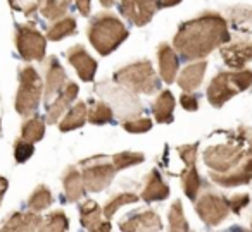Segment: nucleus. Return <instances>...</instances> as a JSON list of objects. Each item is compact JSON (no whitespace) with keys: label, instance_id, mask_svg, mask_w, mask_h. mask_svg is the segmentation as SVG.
<instances>
[{"label":"nucleus","instance_id":"9","mask_svg":"<svg viewBox=\"0 0 252 232\" xmlns=\"http://www.w3.org/2000/svg\"><path fill=\"white\" fill-rule=\"evenodd\" d=\"M195 211L206 225H218L228 217L230 205H228L226 198L214 193H207L200 196L195 203Z\"/></svg>","mask_w":252,"mask_h":232},{"label":"nucleus","instance_id":"18","mask_svg":"<svg viewBox=\"0 0 252 232\" xmlns=\"http://www.w3.org/2000/svg\"><path fill=\"white\" fill-rule=\"evenodd\" d=\"M78 91H80V88H78V84H74V83H67L66 86H64L63 93H61L59 98L54 102V105H50L49 112H47V121H49L50 124H56V122L61 119V115H63L64 112H67L69 105L73 103L74 98L78 97Z\"/></svg>","mask_w":252,"mask_h":232},{"label":"nucleus","instance_id":"23","mask_svg":"<svg viewBox=\"0 0 252 232\" xmlns=\"http://www.w3.org/2000/svg\"><path fill=\"white\" fill-rule=\"evenodd\" d=\"M175 97L171 91H161L159 97L156 98L154 105H152V114H154L156 121L161 124H169L173 122V110H175Z\"/></svg>","mask_w":252,"mask_h":232},{"label":"nucleus","instance_id":"5","mask_svg":"<svg viewBox=\"0 0 252 232\" xmlns=\"http://www.w3.org/2000/svg\"><path fill=\"white\" fill-rule=\"evenodd\" d=\"M43 84L35 67L26 66L19 71V88L16 95V112L19 115H32L36 112L42 98Z\"/></svg>","mask_w":252,"mask_h":232},{"label":"nucleus","instance_id":"24","mask_svg":"<svg viewBox=\"0 0 252 232\" xmlns=\"http://www.w3.org/2000/svg\"><path fill=\"white\" fill-rule=\"evenodd\" d=\"M87 119H88V107H87V103H83V102H78V103L74 105L73 108H69V110H67L66 117L61 121L59 129L63 132L73 131V129L81 128V126L87 122Z\"/></svg>","mask_w":252,"mask_h":232},{"label":"nucleus","instance_id":"2","mask_svg":"<svg viewBox=\"0 0 252 232\" xmlns=\"http://www.w3.org/2000/svg\"><path fill=\"white\" fill-rule=\"evenodd\" d=\"M128 38V29L112 14H97L88 26V40L100 55H109Z\"/></svg>","mask_w":252,"mask_h":232},{"label":"nucleus","instance_id":"41","mask_svg":"<svg viewBox=\"0 0 252 232\" xmlns=\"http://www.w3.org/2000/svg\"><path fill=\"white\" fill-rule=\"evenodd\" d=\"M180 103H182V107L185 108V110H189V112H195L197 108H199V102H197V97H193V95H189V91H185V93L180 97Z\"/></svg>","mask_w":252,"mask_h":232},{"label":"nucleus","instance_id":"20","mask_svg":"<svg viewBox=\"0 0 252 232\" xmlns=\"http://www.w3.org/2000/svg\"><path fill=\"white\" fill-rule=\"evenodd\" d=\"M207 69V62L206 60H200L197 64H192V66H187L185 69L182 71V74L178 76V86L182 88L183 91H193L200 86L204 79V74H206Z\"/></svg>","mask_w":252,"mask_h":232},{"label":"nucleus","instance_id":"12","mask_svg":"<svg viewBox=\"0 0 252 232\" xmlns=\"http://www.w3.org/2000/svg\"><path fill=\"white\" fill-rule=\"evenodd\" d=\"M211 179H213V182L224 187H235V186H240V184H249L252 179V152L247 153V156L237 167L228 170V172L224 174L211 172Z\"/></svg>","mask_w":252,"mask_h":232},{"label":"nucleus","instance_id":"1","mask_svg":"<svg viewBox=\"0 0 252 232\" xmlns=\"http://www.w3.org/2000/svg\"><path fill=\"white\" fill-rule=\"evenodd\" d=\"M228 40L230 33L224 18L214 12H207L192 21L183 23L173 43L183 59L197 60L207 57L218 47L228 43Z\"/></svg>","mask_w":252,"mask_h":232},{"label":"nucleus","instance_id":"38","mask_svg":"<svg viewBox=\"0 0 252 232\" xmlns=\"http://www.w3.org/2000/svg\"><path fill=\"white\" fill-rule=\"evenodd\" d=\"M123 128L128 132H147L152 129V121L151 119H130V121L123 122Z\"/></svg>","mask_w":252,"mask_h":232},{"label":"nucleus","instance_id":"36","mask_svg":"<svg viewBox=\"0 0 252 232\" xmlns=\"http://www.w3.org/2000/svg\"><path fill=\"white\" fill-rule=\"evenodd\" d=\"M144 160H145L144 153H135V152H121L112 156V163H114L116 170L128 169V167H131V165L142 163Z\"/></svg>","mask_w":252,"mask_h":232},{"label":"nucleus","instance_id":"43","mask_svg":"<svg viewBox=\"0 0 252 232\" xmlns=\"http://www.w3.org/2000/svg\"><path fill=\"white\" fill-rule=\"evenodd\" d=\"M238 138L242 139V141H247L252 145V128H238Z\"/></svg>","mask_w":252,"mask_h":232},{"label":"nucleus","instance_id":"25","mask_svg":"<svg viewBox=\"0 0 252 232\" xmlns=\"http://www.w3.org/2000/svg\"><path fill=\"white\" fill-rule=\"evenodd\" d=\"M104 213V210H100L95 201L87 200L83 205L80 206V224L83 225L88 231H97L100 222V215Z\"/></svg>","mask_w":252,"mask_h":232},{"label":"nucleus","instance_id":"16","mask_svg":"<svg viewBox=\"0 0 252 232\" xmlns=\"http://www.w3.org/2000/svg\"><path fill=\"white\" fill-rule=\"evenodd\" d=\"M162 227L161 217H159L156 211H142L133 217H130L128 220L121 222L119 229L126 232H133V231H159Z\"/></svg>","mask_w":252,"mask_h":232},{"label":"nucleus","instance_id":"42","mask_svg":"<svg viewBox=\"0 0 252 232\" xmlns=\"http://www.w3.org/2000/svg\"><path fill=\"white\" fill-rule=\"evenodd\" d=\"M76 7L78 11L81 12V16H90V11H92V4H90V0H76Z\"/></svg>","mask_w":252,"mask_h":232},{"label":"nucleus","instance_id":"40","mask_svg":"<svg viewBox=\"0 0 252 232\" xmlns=\"http://www.w3.org/2000/svg\"><path fill=\"white\" fill-rule=\"evenodd\" d=\"M249 201H251L249 194H235V196H231L230 200H228V205H230L231 211H235V213H240V211L249 205Z\"/></svg>","mask_w":252,"mask_h":232},{"label":"nucleus","instance_id":"19","mask_svg":"<svg viewBox=\"0 0 252 232\" xmlns=\"http://www.w3.org/2000/svg\"><path fill=\"white\" fill-rule=\"evenodd\" d=\"M168 196H169V186L162 180L158 169L151 170V174L147 176V180H145V187L142 191V200H145L147 203H152V201L166 200Z\"/></svg>","mask_w":252,"mask_h":232},{"label":"nucleus","instance_id":"22","mask_svg":"<svg viewBox=\"0 0 252 232\" xmlns=\"http://www.w3.org/2000/svg\"><path fill=\"white\" fill-rule=\"evenodd\" d=\"M66 84V73H64L63 66L56 57L49 60L47 64V81H45V98H50L54 93L61 90Z\"/></svg>","mask_w":252,"mask_h":232},{"label":"nucleus","instance_id":"11","mask_svg":"<svg viewBox=\"0 0 252 232\" xmlns=\"http://www.w3.org/2000/svg\"><path fill=\"white\" fill-rule=\"evenodd\" d=\"M116 167L114 163H95V165H87L83 169V184L85 189L90 193H98L104 191L109 184L112 182L116 176Z\"/></svg>","mask_w":252,"mask_h":232},{"label":"nucleus","instance_id":"30","mask_svg":"<svg viewBox=\"0 0 252 232\" xmlns=\"http://www.w3.org/2000/svg\"><path fill=\"white\" fill-rule=\"evenodd\" d=\"M180 177H182L183 191H185L187 196L193 201L197 198V194H199V189H200V176H199V172H197L195 165L187 167Z\"/></svg>","mask_w":252,"mask_h":232},{"label":"nucleus","instance_id":"14","mask_svg":"<svg viewBox=\"0 0 252 232\" xmlns=\"http://www.w3.org/2000/svg\"><path fill=\"white\" fill-rule=\"evenodd\" d=\"M221 57L231 69H242L252 60V42H237L221 47Z\"/></svg>","mask_w":252,"mask_h":232},{"label":"nucleus","instance_id":"32","mask_svg":"<svg viewBox=\"0 0 252 232\" xmlns=\"http://www.w3.org/2000/svg\"><path fill=\"white\" fill-rule=\"evenodd\" d=\"M52 193L47 186H38L28 200V208L33 211H42L52 205Z\"/></svg>","mask_w":252,"mask_h":232},{"label":"nucleus","instance_id":"21","mask_svg":"<svg viewBox=\"0 0 252 232\" xmlns=\"http://www.w3.org/2000/svg\"><path fill=\"white\" fill-rule=\"evenodd\" d=\"M63 184H64V191H66V200L69 203H74L81 196H85L83 177L78 172L76 167H67V170L64 172L63 177Z\"/></svg>","mask_w":252,"mask_h":232},{"label":"nucleus","instance_id":"44","mask_svg":"<svg viewBox=\"0 0 252 232\" xmlns=\"http://www.w3.org/2000/svg\"><path fill=\"white\" fill-rule=\"evenodd\" d=\"M7 187H9V180L5 179V177L0 176V203H2V198H4L5 191H7Z\"/></svg>","mask_w":252,"mask_h":232},{"label":"nucleus","instance_id":"28","mask_svg":"<svg viewBox=\"0 0 252 232\" xmlns=\"http://www.w3.org/2000/svg\"><path fill=\"white\" fill-rule=\"evenodd\" d=\"M74 33H76V21L73 18H61L52 26H49L47 38L52 42H59V40L74 35Z\"/></svg>","mask_w":252,"mask_h":232},{"label":"nucleus","instance_id":"15","mask_svg":"<svg viewBox=\"0 0 252 232\" xmlns=\"http://www.w3.org/2000/svg\"><path fill=\"white\" fill-rule=\"evenodd\" d=\"M43 218L36 211L30 210L26 213H12L9 218H5L0 231L11 232V231H36L42 225Z\"/></svg>","mask_w":252,"mask_h":232},{"label":"nucleus","instance_id":"4","mask_svg":"<svg viewBox=\"0 0 252 232\" xmlns=\"http://www.w3.org/2000/svg\"><path fill=\"white\" fill-rule=\"evenodd\" d=\"M114 81L121 86L128 88L133 93L152 95L159 90V77L152 69L151 60H138L121 67L114 74Z\"/></svg>","mask_w":252,"mask_h":232},{"label":"nucleus","instance_id":"37","mask_svg":"<svg viewBox=\"0 0 252 232\" xmlns=\"http://www.w3.org/2000/svg\"><path fill=\"white\" fill-rule=\"evenodd\" d=\"M33 152H35V146H33L32 141H26V139L21 138L14 143V158L18 160L19 163L26 162V160L33 155Z\"/></svg>","mask_w":252,"mask_h":232},{"label":"nucleus","instance_id":"13","mask_svg":"<svg viewBox=\"0 0 252 232\" xmlns=\"http://www.w3.org/2000/svg\"><path fill=\"white\" fill-rule=\"evenodd\" d=\"M67 60L71 66L76 69L78 76L83 81H92L97 73V60H94L90 57V53L83 49L81 45H74L67 50Z\"/></svg>","mask_w":252,"mask_h":232},{"label":"nucleus","instance_id":"10","mask_svg":"<svg viewBox=\"0 0 252 232\" xmlns=\"http://www.w3.org/2000/svg\"><path fill=\"white\" fill-rule=\"evenodd\" d=\"M162 7L161 0H121L119 11L131 25L145 26Z\"/></svg>","mask_w":252,"mask_h":232},{"label":"nucleus","instance_id":"35","mask_svg":"<svg viewBox=\"0 0 252 232\" xmlns=\"http://www.w3.org/2000/svg\"><path fill=\"white\" fill-rule=\"evenodd\" d=\"M69 227V220H67L66 213L61 210L52 211L45 220L40 225V231H54V232H63Z\"/></svg>","mask_w":252,"mask_h":232},{"label":"nucleus","instance_id":"31","mask_svg":"<svg viewBox=\"0 0 252 232\" xmlns=\"http://www.w3.org/2000/svg\"><path fill=\"white\" fill-rule=\"evenodd\" d=\"M138 201V194L135 193H121V194H116L114 198H111V200L105 203L104 206V215L107 217V220H111L112 217L116 215V211L119 210V208H123L125 205H131V203H137Z\"/></svg>","mask_w":252,"mask_h":232},{"label":"nucleus","instance_id":"26","mask_svg":"<svg viewBox=\"0 0 252 232\" xmlns=\"http://www.w3.org/2000/svg\"><path fill=\"white\" fill-rule=\"evenodd\" d=\"M38 11L45 19L57 21L69 12V0H38Z\"/></svg>","mask_w":252,"mask_h":232},{"label":"nucleus","instance_id":"34","mask_svg":"<svg viewBox=\"0 0 252 232\" xmlns=\"http://www.w3.org/2000/svg\"><path fill=\"white\" fill-rule=\"evenodd\" d=\"M168 220H169V229L171 231H189V222L185 218V213H183V206L182 201L176 200L175 203L171 205L168 213Z\"/></svg>","mask_w":252,"mask_h":232},{"label":"nucleus","instance_id":"46","mask_svg":"<svg viewBox=\"0 0 252 232\" xmlns=\"http://www.w3.org/2000/svg\"><path fill=\"white\" fill-rule=\"evenodd\" d=\"M100 4L104 5V7H111V5L114 4V0H100Z\"/></svg>","mask_w":252,"mask_h":232},{"label":"nucleus","instance_id":"17","mask_svg":"<svg viewBox=\"0 0 252 232\" xmlns=\"http://www.w3.org/2000/svg\"><path fill=\"white\" fill-rule=\"evenodd\" d=\"M158 60H159V71L164 83L171 84L178 73V55L168 43H161L158 49Z\"/></svg>","mask_w":252,"mask_h":232},{"label":"nucleus","instance_id":"29","mask_svg":"<svg viewBox=\"0 0 252 232\" xmlns=\"http://www.w3.org/2000/svg\"><path fill=\"white\" fill-rule=\"evenodd\" d=\"M43 134H45V121L38 115H33L32 119H28L21 128V138L26 141L36 143L43 138Z\"/></svg>","mask_w":252,"mask_h":232},{"label":"nucleus","instance_id":"45","mask_svg":"<svg viewBox=\"0 0 252 232\" xmlns=\"http://www.w3.org/2000/svg\"><path fill=\"white\" fill-rule=\"evenodd\" d=\"M162 7H173V5H178L182 0H161Z\"/></svg>","mask_w":252,"mask_h":232},{"label":"nucleus","instance_id":"7","mask_svg":"<svg viewBox=\"0 0 252 232\" xmlns=\"http://www.w3.org/2000/svg\"><path fill=\"white\" fill-rule=\"evenodd\" d=\"M247 153H251V150L244 152L238 145H231V143L216 145L209 146L204 152V162L211 169V172L224 174L233 169V167H237L247 156Z\"/></svg>","mask_w":252,"mask_h":232},{"label":"nucleus","instance_id":"27","mask_svg":"<svg viewBox=\"0 0 252 232\" xmlns=\"http://www.w3.org/2000/svg\"><path fill=\"white\" fill-rule=\"evenodd\" d=\"M230 21L237 31L251 33L252 31V7L237 5L230 9Z\"/></svg>","mask_w":252,"mask_h":232},{"label":"nucleus","instance_id":"33","mask_svg":"<svg viewBox=\"0 0 252 232\" xmlns=\"http://www.w3.org/2000/svg\"><path fill=\"white\" fill-rule=\"evenodd\" d=\"M88 121L95 126L107 124V122L112 121V108L105 102H95L88 108Z\"/></svg>","mask_w":252,"mask_h":232},{"label":"nucleus","instance_id":"3","mask_svg":"<svg viewBox=\"0 0 252 232\" xmlns=\"http://www.w3.org/2000/svg\"><path fill=\"white\" fill-rule=\"evenodd\" d=\"M252 84V71H235V73H220L207 88V100L213 107L220 108L237 93L245 91Z\"/></svg>","mask_w":252,"mask_h":232},{"label":"nucleus","instance_id":"6","mask_svg":"<svg viewBox=\"0 0 252 232\" xmlns=\"http://www.w3.org/2000/svg\"><path fill=\"white\" fill-rule=\"evenodd\" d=\"M97 93L100 97H105L112 103L114 110L118 112V115L125 121L130 119H137L142 114V105L140 102L135 98V93L130 91L125 86H116V84H107L100 83L97 86Z\"/></svg>","mask_w":252,"mask_h":232},{"label":"nucleus","instance_id":"8","mask_svg":"<svg viewBox=\"0 0 252 232\" xmlns=\"http://www.w3.org/2000/svg\"><path fill=\"white\" fill-rule=\"evenodd\" d=\"M16 47L25 60H43L47 42L33 25H16Z\"/></svg>","mask_w":252,"mask_h":232},{"label":"nucleus","instance_id":"39","mask_svg":"<svg viewBox=\"0 0 252 232\" xmlns=\"http://www.w3.org/2000/svg\"><path fill=\"white\" fill-rule=\"evenodd\" d=\"M197 150H199V143H193V145H183L178 146V155L180 158L185 162L187 167H193L197 160Z\"/></svg>","mask_w":252,"mask_h":232}]
</instances>
